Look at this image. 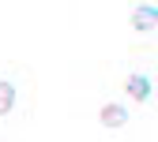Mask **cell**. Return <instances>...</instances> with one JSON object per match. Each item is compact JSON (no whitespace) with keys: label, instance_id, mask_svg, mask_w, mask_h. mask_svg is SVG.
Returning <instances> with one entry per match:
<instances>
[{"label":"cell","instance_id":"6da1fadb","mask_svg":"<svg viewBox=\"0 0 158 142\" xmlns=\"http://www.w3.org/2000/svg\"><path fill=\"white\" fill-rule=\"evenodd\" d=\"M151 94H154V86L147 75H128V97L132 101H151Z\"/></svg>","mask_w":158,"mask_h":142},{"label":"cell","instance_id":"7a4b0ae2","mask_svg":"<svg viewBox=\"0 0 158 142\" xmlns=\"http://www.w3.org/2000/svg\"><path fill=\"white\" fill-rule=\"evenodd\" d=\"M102 124H106V127H124V124H128V109H124V105H113V101L102 105Z\"/></svg>","mask_w":158,"mask_h":142},{"label":"cell","instance_id":"3957f363","mask_svg":"<svg viewBox=\"0 0 158 142\" xmlns=\"http://www.w3.org/2000/svg\"><path fill=\"white\" fill-rule=\"evenodd\" d=\"M132 26L151 34V30H154V4H147V8H139V11H135V15H132Z\"/></svg>","mask_w":158,"mask_h":142},{"label":"cell","instance_id":"277c9868","mask_svg":"<svg viewBox=\"0 0 158 142\" xmlns=\"http://www.w3.org/2000/svg\"><path fill=\"white\" fill-rule=\"evenodd\" d=\"M15 105V83H0V116H8Z\"/></svg>","mask_w":158,"mask_h":142}]
</instances>
